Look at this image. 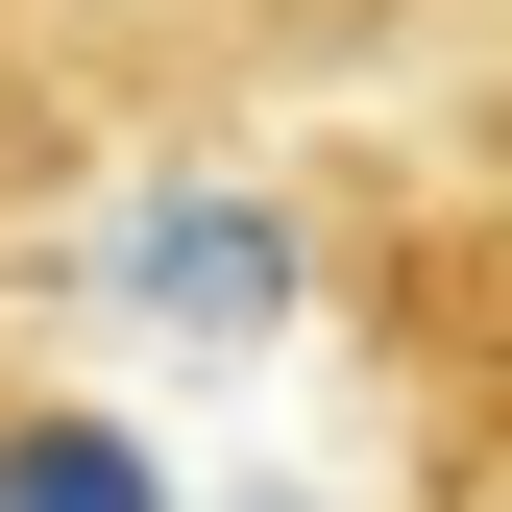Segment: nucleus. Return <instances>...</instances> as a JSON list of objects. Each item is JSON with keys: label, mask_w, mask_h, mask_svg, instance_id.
I'll use <instances>...</instances> for the list:
<instances>
[{"label": "nucleus", "mask_w": 512, "mask_h": 512, "mask_svg": "<svg viewBox=\"0 0 512 512\" xmlns=\"http://www.w3.org/2000/svg\"><path fill=\"white\" fill-rule=\"evenodd\" d=\"M25 49L74 74L98 147H122V122H220V98H269V0H25Z\"/></svg>", "instance_id": "1"}, {"label": "nucleus", "mask_w": 512, "mask_h": 512, "mask_svg": "<svg viewBox=\"0 0 512 512\" xmlns=\"http://www.w3.org/2000/svg\"><path fill=\"white\" fill-rule=\"evenodd\" d=\"M488 220H512V196H488ZM439 512H512V244H488L464 342H439Z\"/></svg>", "instance_id": "2"}, {"label": "nucleus", "mask_w": 512, "mask_h": 512, "mask_svg": "<svg viewBox=\"0 0 512 512\" xmlns=\"http://www.w3.org/2000/svg\"><path fill=\"white\" fill-rule=\"evenodd\" d=\"M439 25H488V0H269V98H342V74H391Z\"/></svg>", "instance_id": "3"}, {"label": "nucleus", "mask_w": 512, "mask_h": 512, "mask_svg": "<svg viewBox=\"0 0 512 512\" xmlns=\"http://www.w3.org/2000/svg\"><path fill=\"white\" fill-rule=\"evenodd\" d=\"M74 147H98V122H74V74H49V49H25V0H0V244L74 196Z\"/></svg>", "instance_id": "4"}, {"label": "nucleus", "mask_w": 512, "mask_h": 512, "mask_svg": "<svg viewBox=\"0 0 512 512\" xmlns=\"http://www.w3.org/2000/svg\"><path fill=\"white\" fill-rule=\"evenodd\" d=\"M0 512H147V464L74 439V415H25V439H0Z\"/></svg>", "instance_id": "5"}, {"label": "nucleus", "mask_w": 512, "mask_h": 512, "mask_svg": "<svg viewBox=\"0 0 512 512\" xmlns=\"http://www.w3.org/2000/svg\"><path fill=\"white\" fill-rule=\"evenodd\" d=\"M464 196H512V0L464 25Z\"/></svg>", "instance_id": "6"}]
</instances>
